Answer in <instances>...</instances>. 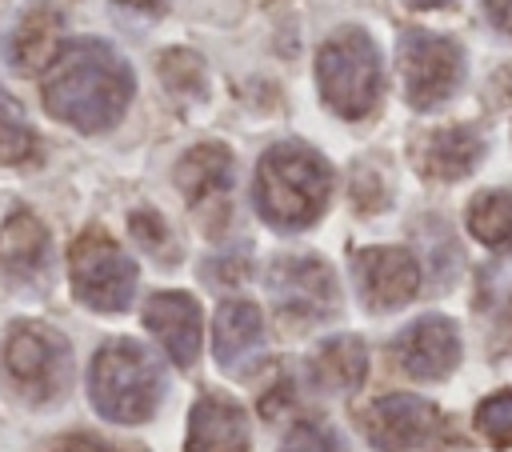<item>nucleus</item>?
I'll return each instance as SVG.
<instances>
[{
	"label": "nucleus",
	"instance_id": "obj_10",
	"mask_svg": "<svg viewBox=\"0 0 512 452\" xmlns=\"http://www.w3.org/2000/svg\"><path fill=\"white\" fill-rule=\"evenodd\" d=\"M392 352L412 380H444L460 364V328L436 312L420 316L400 328V336L392 340Z\"/></svg>",
	"mask_w": 512,
	"mask_h": 452
},
{
	"label": "nucleus",
	"instance_id": "obj_5",
	"mask_svg": "<svg viewBox=\"0 0 512 452\" xmlns=\"http://www.w3.org/2000/svg\"><path fill=\"white\" fill-rule=\"evenodd\" d=\"M316 88L336 116L364 120L380 104V88H384L376 40L356 24L336 28L316 52Z\"/></svg>",
	"mask_w": 512,
	"mask_h": 452
},
{
	"label": "nucleus",
	"instance_id": "obj_15",
	"mask_svg": "<svg viewBox=\"0 0 512 452\" xmlns=\"http://www.w3.org/2000/svg\"><path fill=\"white\" fill-rule=\"evenodd\" d=\"M0 268L20 284H44L52 276V236L28 208H16L0 224Z\"/></svg>",
	"mask_w": 512,
	"mask_h": 452
},
{
	"label": "nucleus",
	"instance_id": "obj_7",
	"mask_svg": "<svg viewBox=\"0 0 512 452\" xmlns=\"http://www.w3.org/2000/svg\"><path fill=\"white\" fill-rule=\"evenodd\" d=\"M396 64H400V80H404V100L416 112L440 108L464 84V52H460V44L440 36V32H428V28H404L400 32Z\"/></svg>",
	"mask_w": 512,
	"mask_h": 452
},
{
	"label": "nucleus",
	"instance_id": "obj_13",
	"mask_svg": "<svg viewBox=\"0 0 512 452\" xmlns=\"http://www.w3.org/2000/svg\"><path fill=\"white\" fill-rule=\"evenodd\" d=\"M232 152L220 144V140H204L196 148H188L180 160H176V188L180 196L188 200V208L196 212H208L216 208V216L228 220V192H232Z\"/></svg>",
	"mask_w": 512,
	"mask_h": 452
},
{
	"label": "nucleus",
	"instance_id": "obj_4",
	"mask_svg": "<svg viewBox=\"0 0 512 452\" xmlns=\"http://www.w3.org/2000/svg\"><path fill=\"white\" fill-rule=\"evenodd\" d=\"M0 372L24 404H56L72 388V344L44 320H16L0 344Z\"/></svg>",
	"mask_w": 512,
	"mask_h": 452
},
{
	"label": "nucleus",
	"instance_id": "obj_28",
	"mask_svg": "<svg viewBox=\"0 0 512 452\" xmlns=\"http://www.w3.org/2000/svg\"><path fill=\"white\" fill-rule=\"evenodd\" d=\"M116 4L136 8V12H160V8H164V0H116Z\"/></svg>",
	"mask_w": 512,
	"mask_h": 452
},
{
	"label": "nucleus",
	"instance_id": "obj_12",
	"mask_svg": "<svg viewBox=\"0 0 512 452\" xmlns=\"http://www.w3.org/2000/svg\"><path fill=\"white\" fill-rule=\"evenodd\" d=\"M436 428V408L424 396L392 392L368 404L364 412V436L376 452H408L424 444Z\"/></svg>",
	"mask_w": 512,
	"mask_h": 452
},
{
	"label": "nucleus",
	"instance_id": "obj_16",
	"mask_svg": "<svg viewBox=\"0 0 512 452\" xmlns=\"http://www.w3.org/2000/svg\"><path fill=\"white\" fill-rule=\"evenodd\" d=\"M188 452H248V412L220 392H204L188 412Z\"/></svg>",
	"mask_w": 512,
	"mask_h": 452
},
{
	"label": "nucleus",
	"instance_id": "obj_1",
	"mask_svg": "<svg viewBox=\"0 0 512 452\" xmlns=\"http://www.w3.org/2000/svg\"><path fill=\"white\" fill-rule=\"evenodd\" d=\"M136 96L132 64L120 56L116 44L100 36L64 40L60 56L40 80V100L48 116L64 120L76 132H108L124 120L128 104Z\"/></svg>",
	"mask_w": 512,
	"mask_h": 452
},
{
	"label": "nucleus",
	"instance_id": "obj_22",
	"mask_svg": "<svg viewBox=\"0 0 512 452\" xmlns=\"http://www.w3.org/2000/svg\"><path fill=\"white\" fill-rule=\"evenodd\" d=\"M156 68H160V80L176 96H184V100H204L208 96V68L192 48H168L156 60Z\"/></svg>",
	"mask_w": 512,
	"mask_h": 452
},
{
	"label": "nucleus",
	"instance_id": "obj_20",
	"mask_svg": "<svg viewBox=\"0 0 512 452\" xmlns=\"http://www.w3.org/2000/svg\"><path fill=\"white\" fill-rule=\"evenodd\" d=\"M468 232L484 248H512V192L488 188L468 204Z\"/></svg>",
	"mask_w": 512,
	"mask_h": 452
},
{
	"label": "nucleus",
	"instance_id": "obj_23",
	"mask_svg": "<svg viewBox=\"0 0 512 452\" xmlns=\"http://www.w3.org/2000/svg\"><path fill=\"white\" fill-rule=\"evenodd\" d=\"M128 232H132V240H136L144 252H152L156 260H164V264H176V260H180V248H176L168 224L160 220V212L136 208V212L128 216Z\"/></svg>",
	"mask_w": 512,
	"mask_h": 452
},
{
	"label": "nucleus",
	"instance_id": "obj_25",
	"mask_svg": "<svg viewBox=\"0 0 512 452\" xmlns=\"http://www.w3.org/2000/svg\"><path fill=\"white\" fill-rule=\"evenodd\" d=\"M280 452H348V448H344V440H340L328 424L304 420V424H296V428L284 436Z\"/></svg>",
	"mask_w": 512,
	"mask_h": 452
},
{
	"label": "nucleus",
	"instance_id": "obj_21",
	"mask_svg": "<svg viewBox=\"0 0 512 452\" xmlns=\"http://www.w3.org/2000/svg\"><path fill=\"white\" fill-rule=\"evenodd\" d=\"M36 156H40V136L28 124L20 100L0 84V164L20 168V164H32Z\"/></svg>",
	"mask_w": 512,
	"mask_h": 452
},
{
	"label": "nucleus",
	"instance_id": "obj_19",
	"mask_svg": "<svg viewBox=\"0 0 512 452\" xmlns=\"http://www.w3.org/2000/svg\"><path fill=\"white\" fill-rule=\"evenodd\" d=\"M484 156V140L476 128H440L432 136H424V148H420V168L436 180H460L468 176Z\"/></svg>",
	"mask_w": 512,
	"mask_h": 452
},
{
	"label": "nucleus",
	"instance_id": "obj_24",
	"mask_svg": "<svg viewBox=\"0 0 512 452\" xmlns=\"http://www.w3.org/2000/svg\"><path fill=\"white\" fill-rule=\"evenodd\" d=\"M476 428L484 432V440L492 448H512V388L492 392L488 400H480Z\"/></svg>",
	"mask_w": 512,
	"mask_h": 452
},
{
	"label": "nucleus",
	"instance_id": "obj_9",
	"mask_svg": "<svg viewBox=\"0 0 512 452\" xmlns=\"http://www.w3.org/2000/svg\"><path fill=\"white\" fill-rule=\"evenodd\" d=\"M352 284L368 312H392L420 292V264L408 248H360L352 252Z\"/></svg>",
	"mask_w": 512,
	"mask_h": 452
},
{
	"label": "nucleus",
	"instance_id": "obj_26",
	"mask_svg": "<svg viewBox=\"0 0 512 452\" xmlns=\"http://www.w3.org/2000/svg\"><path fill=\"white\" fill-rule=\"evenodd\" d=\"M48 452H116L112 444H104V440H96V436H64V440H56Z\"/></svg>",
	"mask_w": 512,
	"mask_h": 452
},
{
	"label": "nucleus",
	"instance_id": "obj_8",
	"mask_svg": "<svg viewBox=\"0 0 512 452\" xmlns=\"http://www.w3.org/2000/svg\"><path fill=\"white\" fill-rule=\"evenodd\" d=\"M268 292L284 324H324L340 312V284L328 260L312 252H288L268 264Z\"/></svg>",
	"mask_w": 512,
	"mask_h": 452
},
{
	"label": "nucleus",
	"instance_id": "obj_14",
	"mask_svg": "<svg viewBox=\"0 0 512 452\" xmlns=\"http://www.w3.org/2000/svg\"><path fill=\"white\" fill-rule=\"evenodd\" d=\"M144 328L164 344L176 368H192L200 356V304L188 292H152L144 304Z\"/></svg>",
	"mask_w": 512,
	"mask_h": 452
},
{
	"label": "nucleus",
	"instance_id": "obj_3",
	"mask_svg": "<svg viewBox=\"0 0 512 452\" xmlns=\"http://www.w3.org/2000/svg\"><path fill=\"white\" fill-rule=\"evenodd\" d=\"M168 376L160 360L128 336L104 340L88 364V400L112 424H144L164 404Z\"/></svg>",
	"mask_w": 512,
	"mask_h": 452
},
{
	"label": "nucleus",
	"instance_id": "obj_11",
	"mask_svg": "<svg viewBox=\"0 0 512 452\" xmlns=\"http://www.w3.org/2000/svg\"><path fill=\"white\" fill-rule=\"evenodd\" d=\"M60 48H64V12L48 0L28 4L0 40V56L16 72H48Z\"/></svg>",
	"mask_w": 512,
	"mask_h": 452
},
{
	"label": "nucleus",
	"instance_id": "obj_6",
	"mask_svg": "<svg viewBox=\"0 0 512 452\" xmlns=\"http://www.w3.org/2000/svg\"><path fill=\"white\" fill-rule=\"evenodd\" d=\"M68 284L84 308L116 316L128 312L140 284V268L104 228H84L68 248Z\"/></svg>",
	"mask_w": 512,
	"mask_h": 452
},
{
	"label": "nucleus",
	"instance_id": "obj_2",
	"mask_svg": "<svg viewBox=\"0 0 512 452\" xmlns=\"http://www.w3.org/2000/svg\"><path fill=\"white\" fill-rule=\"evenodd\" d=\"M332 196V164L304 140H276L256 160L252 204L276 232L312 228Z\"/></svg>",
	"mask_w": 512,
	"mask_h": 452
},
{
	"label": "nucleus",
	"instance_id": "obj_29",
	"mask_svg": "<svg viewBox=\"0 0 512 452\" xmlns=\"http://www.w3.org/2000/svg\"><path fill=\"white\" fill-rule=\"evenodd\" d=\"M404 4L420 12V8H444V4H452V0H404Z\"/></svg>",
	"mask_w": 512,
	"mask_h": 452
},
{
	"label": "nucleus",
	"instance_id": "obj_17",
	"mask_svg": "<svg viewBox=\"0 0 512 452\" xmlns=\"http://www.w3.org/2000/svg\"><path fill=\"white\" fill-rule=\"evenodd\" d=\"M212 352L224 372H240L264 352V316L252 300H224L212 320Z\"/></svg>",
	"mask_w": 512,
	"mask_h": 452
},
{
	"label": "nucleus",
	"instance_id": "obj_27",
	"mask_svg": "<svg viewBox=\"0 0 512 452\" xmlns=\"http://www.w3.org/2000/svg\"><path fill=\"white\" fill-rule=\"evenodd\" d=\"M484 12L500 32L512 36V0H484Z\"/></svg>",
	"mask_w": 512,
	"mask_h": 452
},
{
	"label": "nucleus",
	"instance_id": "obj_18",
	"mask_svg": "<svg viewBox=\"0 0 512 452\" xmlns=\"http://www.w3.org/2000/svg\"><path fill=\"white\" fill-rule=\"evenodd\" d=\"M304 376L316 392L328 396H348L364 384L368 376V348L360 336H328L316 344V352L304 360Z\"/></svg>",
	"mask_w": 512,
	"mask_h": 452
}]
</instances>
